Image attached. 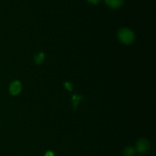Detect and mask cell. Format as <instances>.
<instances>
[{"instance_id": "6da1fadb", "label": "cell", "mask_w": 156, "mask_h": 156, "mask_svg": "<svg viewBox=\"0 0 156 156\" xmlns=\"http://www.w3.org/2000/svg\"><path fill=\"white\" fill-rule=\"evenodd\" d=\"M119 40L124 44H130L135 40V34L129 28H122L117 33Z\"/></svg>"}, {"instance_id": "7a4b0ae2", "label": "cell", "mask_w": 156, "mask_h": 156, "mask_svg": "<svg viewBox=\"0 0 156 156\" xmlns=\"http://www.w3.org/2000/svg\"><path fill=\"white\" fill-rule=\"evenodd\" d=\"M136 148L139 153L144 154L149 152V149H150V144H149V142L146 139H140L136 143Z\"/></svg>"}, {"instance_id": "3957f363", "label": "cell", "mask_w": 156, "mask_h": 156, "mask_svg": "<svg viewBox=\"0 0 156 156\" xmlns=\"http://www.w3.org/2000/svg\"><path fill=\"white\" fill-rule=\"evenodd\" d=\"M21 83L19 81H14L9 85V92L12 95H17L21 92Z\"/></svg>"}, {"instance_id": "277c9868", "label": "cell", "mask_w": 156, "mask_h": 156, "mask_svg": "<svg viewBox=\"0 0 156 156\" xmlns=\"http://www.w3.org/2000/svg\"><path fill=\"white\" fill-rule=\"evenodd\" d=\"M105 3L109 7L113 8V9H117V8L120 7L123 5V0H105Z\"/></svg>"}, {"instance_id": "5b68a950", "label": "cell", "mask_w": 156, "mask_h": 156, "mask_svg": "<svg viewBox=\"0 0 156 156\" xmlns=\"http://www.w3.org/2000/svg\"><path fill=\"white\" fill-rule=\"evenodd\" d=\"M44 59H45V56H44V53H40L37 55L34 56V62L37 65H40L44 62Z\"/></svg>"}, {"instance_id": "8992f818", "label": "cell", "mask_w": 156, "mask_h": 156, "mask_svg": "<svg viewBox=\"0 0 156 156\" xmlns=\"http://www.w3.org/2000/svg\"><path fill=\"white\" fill-rule=\"evenodd\" d=\"M136 153V149L131 146L125 148L123 150V155L125 156H133Z\"/></svg>"}, {"instance_id": "52a82bcc", "label": "cell", "mask_w": 156, "mask_h": 156, "mask_svg": "<svg viewBox=\"0 0 156 156\" xmlns=\"http://www.w3.org/2000/svg\"><path fill=\"white\" fill-rule=\"evenodd\" d=\"M80 100H82V97H81V96L76 95V94H74V95L73 96V98H72V101H73V105L75 109L77 108V105Z\"/></svg>"}, {"instance_id": "ba28073f", "label": "cell", "mask_w": 156, "mask_h": 156, "mask_svg": "<svg viewBox=\"0 0 156 156\" xmlns=\"http://www.w3.org/2000/svg\"><path fill=\"white\" fill-rule=\"evenodd\" d=\"M64 86H65V88H66L68 91H73V86H72V84L70 83V82H65V83H64Z\"/></svg>"}, {"instance_id": "9c48e42d", "label": "cell", "mask_w": 156, "mask_h": 156, "mask_svg": "<svg viewBox=\"0 0 156 156\" xmlns=\"http://www.w3.org/2000/svg\"><path fill=\"white\" fill-rule=\"evenodd\" d=\"M44 156H55V155L52 151H47L45 153V155H44Z\"/></svg>"}, {"instance_id": "30bf717a", "label": "cell", "mask_w": 156, "mask_h": 156, "mask_svg": "<svg viewBox=\"0 0 156 156\" xmlns=\"http://www.w3.org/2000/svg\"><path fill=\"white\" fill-rule=\"evenodd\" d=\"M88 2L91 3V4H98L101 0H87Z\"/></svg>"}]
</instances>
